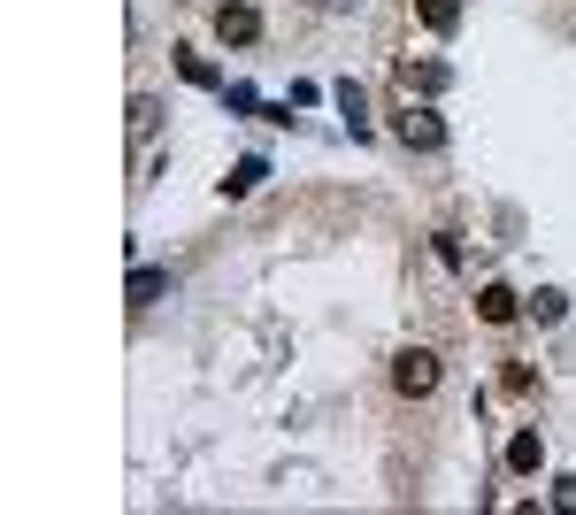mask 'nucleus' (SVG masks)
Segmentation results:
<instances>
[{
  "label": "nucleus",
  "mask_w": 576,
  "mask_h": 515,
  "mask_svg": "<svg viewBox=\"0 0 576 515\" xmlns=\"http://www.w3.org/2000/svg\"><path fill=\"white\" fill-rule=\"evenodd\" d=\"M177 77H185V85H200V93H223L216 62H208V54H192V46H177Z\"/></svg>",
  "instance_id": "nucleus-8"
},
{
  "label": "nucleus",
  "mask_w": 576,
  "mask_h": 515,
  "mask_svg": "<svg viewBox=\"0 0 576 515\" xmlns=\"http://www.w3.org/2000/svg\"><path fill=\"white\" fill-rule=\"evenodd\" d=\"M416 15H423V31H461V0H416Z\"/></svg>",
  "instance_id": "nucleus-11"
},
{
  "label": "nucleus",
  "mask_w": 576,
  "mask_h": 515,
  "mask_svg": "<svg viewBox=\"0 0 576 515\" xmlns=\"http://www.w3.org/2000/svg\"><path fill=\"white\" fill-rule=\"evenodd\" d=\"M531 316H538V324H562V316H569V293H554V285H546V293L531 301Z\"/></svg>",
  "instance_id": "nucleus-14"
},
{
  "label": "nucleus",
  "mask_w": 576,
  "mask_h": 515,
  "mask_svg": "<svg viewBox=\"0 0 576 515\" xmlns=\"http://www.w3.org/2000/svg\"><path fill=\"white\" fill-rule=\"evenodd\" d=\"M161 293H169V270H132V285H124V301H132V308H154Z\"/></svg>",
  "instance_id": "nucleus-9"
},
{
  "label": "nucleus",
  "mask_w": 576,
  "mask_h": 515,
  "mask_svg": "<svg viewBox=\"0 0 576 515\" xmlns=\"http://www.w3.org/2000/svg\"><path fill=\"white\" fill-rule=\"evenodd\" d=\"M223 108H231V116H262V124H292V108H262L254 85H223Z\"/></svg>",
  "instance_id": "nucleus-5"
},
{
  "label": "nucleus",
  "mask_w": 576,
  "mask_h": 515,
  "mask_svg": "<svg viewBox=\"0 0 576 515\" xmlns=\"http://www.w3.org/2000/svg\"><path fill=\"white\" fill-rule=\"evenodd\" d=\"M400 85H408V93H446L453 70H446V62H400Z\"/></svg>",
  "instance_id": "nucleus-7"
},
{
  "label": "nucleus",
  "mask_w": 576,
  "mask_h": 515,
  "mask_svg": "<svg viewBox=\"0 0 576 515\" xmlns=\"http://www.w3.org/2000/svg\"><path fill=\"white\" fill-rule=\"evenodd\" d=\"M554 508L576 515V477H554Z\"/></svg>",
  "instance_id": "nucleus-15"
},
{
  "label": "nucleus",
  "mask_w": 576,
  "mask_h": 515,
  "mask_svg": "<svg viewBox=\"0 0 576 515\" xmlns=\"http://www.w3.org/2000/svg\"><path fill=\"white\" fill-rule=\"evenodd\" d=\"M392 132H400L416 155H438V147H446V124H438V108H416V101L400 108V124H392Z\"/></svg>",
  "instance_id": "nucleus-2"
},
{
  "label": "nucleus",
  "mask_w": 576,
  "mask_h": 515,
  "mask_svg": "<svg viewBox=\"0 0 576 515\" xmlns=\"http://www.w3.org/2000/svg\"><path fill=\"white\" fill-rule=\"evenodd\" d=\"M515 308H523V301H515L507 285H484V293H476V316H484V324H515Z\"/></svg>",
  "instance_id": "nucleus-10"
},
{
  "label": "nucleus",
  "mask_w": 576,
  "mask_h": 515,
  "mask_svg": "<svg viewBox=\"0 0 576 515\" xmlns=\"http://www.w3.org/2000/svg\"><path fill=\"white\" fill-rule=\"evenodd\" d=\"M331 101H338L346 132H354V139H369V101H362V85H354V77H338V85H331Z\"/></svg>",
  "instance_id": "nucleus-4"
},
{
  "label": "nucleus",
  "mask_w": 576,
  "mask_h": 515,
  "mask_svg": "<svg viewBox=\"0 0 576 515\" xmlns=\"http://www.w3.org/2000/svg\"><path fill=\"white\" fill-rule=\"evenodd\" d=\"M216 39H223V46H254V39H262V15H254L247 0H223V8H216Z\"/></svg>",
  "instance_id": "nucleus-3"
},
{
  "label": "nucleus",
  "mask_w": 576,
  "mask_h": 515,
  "mask_svg": "<svg viewBox=\"0 0 576 515\" xmlns=\"http://www.w3.org/2000/svg\"><path fill=\"white\" fill-rule=\"evenodd\" d=\"M154 132H161V101L139 93V101H132V139H154Z\"/></svg>",
  "instance_id": "nucleus-13"
},
{
  "label": "nucleus",
  "mask_w": 576,
  "mask_h": 515,
  "mask_svg": "<svg viewBox=\"0 0 576 515\" xmlns=\"http://www.w3.org/2000/svg\"><path fill=\"white\" fill-rule=\"evenodd\" d=\"M331 8H354V0H331Z\"/></svg>",
  "instance_id": "nucleus-16"
},
{
  "label": "nucleus",
  "mask_w": 576,
  "mask_h": 515,
  "mask_svg": "<svg viewBox=\"0 0 576 515\" xmlns=\"http://www.w3.org/2000/svg\"><path fill=\"white\" fill-rule=\"evenodd\" d=\"M262 177H270V162H262V155H247V162H239V170L223 177V200H247V192H254V185H262Z\"/></svg>",
  "instance_id": "nucleus-12"
},
{
  "label": "nucleus",
  "mask_w": 576,
  "mask_h": 515,
  "mask_svg": "<svg viewBox=\"0 0 576 515\" xmlns=\"http://www.w3.org/2000/svg\"><path fill=\"white\" fill-rule=\"evenodd\" d=\"M392 392H400V400H431L438 392V354L431 346H400V354H392Z\"/></svg>",
  "instance_id": "nucleus-1"
},
{
  "label": "nucleus",
  "mask_w": 576,
  "mask_h": 515,
  "mask_svg": "<svg viewBox=\"0 0 576 515\" xmlns=\"http://www.w3.org/2000/svg\"><path fill=\"white\" fill-rule=\"evenodd\" d=\"M507 470H515V477L546 470V439H538V431H515V439H507Z\"/></svg>",
  "instance_id": "nucleus-6"
}]
</instances>
